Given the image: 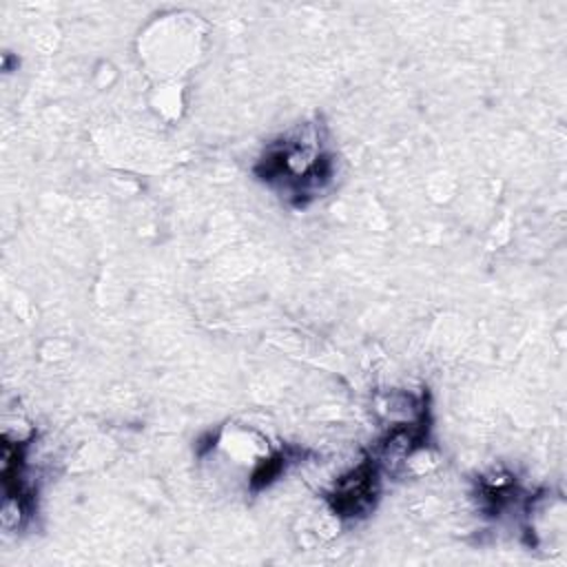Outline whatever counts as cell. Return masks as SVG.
Masks as SVG:
<instances>
[{
    "mask_svg": "<svg viewBox=\"0 0 567 567\" xmlns=\"http://www.w3.org/2000/svg\"><path fill=\"white\" fill-rule=\"evenodd\" d=\"M259 175L268 182H281L297 199L317 197L334 175L332 157L321 148L315 131L306 128L301 135L284 140L268 148L261 159Z\"/></svg>",
    "mask_w": 567,
    "mask_h": 567,
    "instance_id": "1",
    "label": "cell"
}]
</instances>
